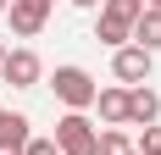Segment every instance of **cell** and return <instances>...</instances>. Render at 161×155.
I'll use <instances>...</instances> for the list:
<instances>
[{
	"instance_id": "2",
	"label": "cell",
	"mask_w": 161,
	"mask_h": 155,
	"mask_svg": "<svg viewBox=\"0 0 161 155\" xmlns=\"http://www.w3.org/2000/svg\"><path fill=\"white\" fill-rule=\"evenodd\" d=\"M50 139H56V150H61V155H95V139H100V127L89 122L83 111H67L61 122H56V133H50Z\"/></svg>"
},
{
	"instance_id": "8",
	"label": "cell",
	"mask_w": 161,
	"mask_h": 155,
	"mask_svg": "<svg viewBox=\"0 0 161 155\" xmlns=\"http://www.w3.org/2000/svg\"><path fill=\"white\" fill-rule=\"evenodd\" d=\"M95 105H100V122L106 127H128V89H122V83H117V89H100Z\"/></svg>"
},
{
	"instance_id": "3",
	"label": "cell",
	"mask_w": 161,
	"mask_h": 155,
	"mask_svg": "<svg viewBox=\"0 0 161 155\" xmlns=\"http://www.w3.org/2000/svg\"><path fill=\"white\" fill-rule=\"evenodd\" d=\"M150 67H156V56H150V50H139V45L111 50V78L122 83V89H139V83H150Z\"/></svg>"
},
{
	"instance_id": "15",
	"label": "cell",
	"mask_w": 161,
	"mask_h": 155,
	"mask_svg": "<svg viewBox=\"0 0 161 155\" xmlns=\"http://www.w3.org/2000/svg\"><path fill=\"white\" fill-rule=\"evenodd\" d=\"M6 6H11V0H0V17H6Z\"/></svg>"
},
{
	"instance_id": "17",
	"label": "cell",
	"mask_w": 161,
	"mask_h": 155,
	"mask_svg": "<svg viewBox=\"0 0 161 155\" xmlns=\"http://www.w3.org/2000/svg\"><path fill=\"white\" fill-rule=\"evenodd\" d=\"M128 155H139V150H128Z\"/></svg>"
},
{
	"instance_id": "10",
	"label": "cell",
	"mask_w": 161,
	"mask_h": 155,
	"mask_svg": "<svg viewBox=\"0 0 161 155\" xmlns=\"http://www.w3.org/2000/svg\"><path fill=\"white\" fill-rule=\"evenodd\" d=\"M133 144H128V133L122 127H100V139H95V155H128Z\"/></svg>"
},
{
	"instance_id": "7",
	"label": "cell",
	"mask_w": 161,
	"mask_h": 155,
	"mask_svg": "<svg viewBox=\"0 0 161 155\" xmlns=\"http://www.w3.org/2000/svg\"><path fill=\"white\" fill-rule=\"evenodd\" d=\"M156 116H161V94L150 89V83L128 89V122L133 127H156Z\"/></svg>"
},
{
	"instance_id": "6",
	"label": "cell",
	"mask_w": 161,
	"mask_h": 155,
	"mask_svg": "<svg viewBox=\"0 0 161 155\" xmlns=\"http://www.w3.org/2000/svg\"><path fill=\"white\" fill-rule=\"evenodd\" d=\"M28 139H33V122L22 111H6V116H0V155H22Z\"/></svg>"
},
{
	"instance_id": "16",
	"label": "cell",
	"mask_w": 161,
	"mask_h": 155,
	"mask_svg": "<svg viewBox=\"0 0 161 155\" xmlns=\"http://www.w3.org/2000/svg\"><path fill=\"white\" fill-rule=\"evenodd\" d=\"M0 61H6V45H0Z\"/></svg>"
},
{
	"instance_id": "4",
	"label": "cell",
	"mask_w": 161,
	"mask_h": 155,
	"mask_svg": "<svg viewBox=\"0 0 161 155\" xmlns=\"http://www.w3.org/2000/svg\"><path fill=\"white\" fill-rule=\"evenodd\" d=\"M39 78H45V61H39L28 45L6 50V61H0V83H11V89H33Z\"/></svg>"
},
{
	"instance_id": "11",
	"label": "cell",
	"mask_w": 161,
	"mask_h": 155,
	"mask_svg": "<svg viewBox=\"0 0 161 155\" xmlns=\"http://www.w3.org/2000/svg\"><path fill=\"white\" fill-rule=\"evenodd\" d=\"M133 150H139V155H161V127H145V133H139V144H133Z\"/></svg>"
},
{
	"instance_id": "1",
	"label": "cell",
	"mask_w": 161,
	"mask_h": 155,
	"mask_svg": "<svg viewBox=\"0 0 161 155\" xmlns=\"http://www.w3.org/2000/svg\"><path fill=\"white\" fill-rule=\"evenodd\" d=\"M50 89H56V100H61L67 111H89V105H95V94H100V83L83 72V67L67 61V67H56V72H50Z\"/></svg>"
},
{
	"instance_id": "12",
	"label": "cell",
	"mask_w": 161,
	"mask_h": 155,
	"mask_svg": "<svg viewBox=\"0 0 161 155\" xmlns=\"http://www.w3.org/2000/svg\"><path fill=\"white\" fill-rule=\"evenodd\" d=\"M22 155H61V150H56V139H28Z\"/></svg>"
},
{
	"instance_id": "13",
	"label": "cell",
	"mask_w": 161,
	"mask_h": 155,
	"mask_svg": "<svg viewBox=\"0 0 161 155\" xmlns=\"http://www.w3.org/2000/svg\"><path fill=\"white\" fill-rule=\"evenodd\" d=\"M72 6H83V11H100V6H106V0H72Z\"/></svg>"
},
{
	"instance_id": "18",
	"label": "cell",
	"mask_w": 161,
	"mask_h": 155,
	"mask_svg": "<svg viewBox=\"0 0 161 155\" xmlns=\"http://www.w3.org/2000/svg\"><path fill=\"white\" fill-rule=\"evenodd\" d=\"M0 116H6V111H0Z\"/></svg>"
},
{
	"instance_id": "14",
	"label": "cell",
	"mask_w": 161,
	"mask_h": 155,
	"mask_svg": "<svg viewBox=\"0 0 161 155\" xmlns=\"http://www.w3.org/2000/svg\"><path fill=\"white\" fill-rule=\"evenodd\" d=\"M145 11H161V0H145Z\"/></svg>"
},
{
	"instance_id": "5",
	"label": "cell",
	"mask_w": 161,
	"mask_h": 155,
	"mask_svg": "<svg viewBox=\"0 0 161 155\" xmlns=\"http://www.w3.org/2000/svg\"><path fill=\"white\" fill-rule=\"evenodd\" d=\"M50 6H56V0H11V6H6L11 33H17V39H39L45 22H50Z\"/></svg>"
},
{
	"instance_id": "9",
	"label": "cell",
	"mask_w": 161,
	"mask_h": 155,
	"mask_svg": "<svg viewBox=\"0 0 161 155\" xmlns=\"http://www.w3.org/2000/svg\"><path fill=\"white\" fill-rule=\"evenodd\" d=\"M133 45L150 50V56L161 50V11H139V22H133Z\"/></svg>"
}]
</instances>
